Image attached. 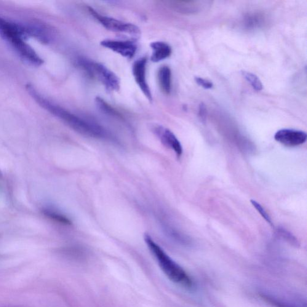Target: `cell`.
I'll use <instances>...</instances> for the list:
<instances>
[{
    "mask_svg": "<svg viewBox=\"0 0 307 307\" xmlns=\"http://www.w3.org/2000/svg\"><path fill=\"white\" fill-rule=\"evenodd\" d=\"M275 140L286 146L294 147L306 142L307 135L303 131L294 129H282L274 135Z\"/></svg>",
    "mask_w": 307,
    "mask_h": 307,
    "instance_id": "obj_7",
    "label": "cell"
},
{
    "mask_svg": "<svg viewBox=\"0 0 307 307\" xmlns=\"http://www.w3.org/2000/svg\"><path fill=\"white\" fill-rule=\"evenodd\" d=\"M88 9L93 17L95 18L106 30L115 33L129 34L133 36L138 37L141 35L140 28L134 24L101 15L91 7H88Z\"/></svg>",
    "mask_w": 307,
    "mask_h": 307,
    "instance_id": "obj_4",
    "label": "cell"
},
{
    "mask_svg": "<svg viewBox=\"0 0 307 307\" xmlns=\"http://www.w3.org/2000/svg\"><path fill=\"white\" fill-rule=\"evenodd\" d=\"M43 213L47 218L51 219V220L61 224L63 225H71V219L67 217L66 215L63 214L59 211L56 210L52 208H45L43 210Z\"/></svg>",
    "mask_w": 307,
    "mask_h": 307,
    "instance_id": "obj_12",
    "label": "cell"
},
{
    "mask_svg": "<svg viewBox=\"0 0 307 307\" xmlns=\"http://www.w3.org/2000/svg\"><path fill=\"white\" fill-rule=\"evenodd\" d=\"M242 75L247 80L248 83L252 85L253 89L257 92L263 90V84L259 77L256 74L246 71H241Z\"/></svg>",
    "mask_w": 307,
    "mask_h": 307,
    "instance_id": "obj_14",
    "label": "cell"
},
{
    "mask_svg": "<svg viewBox=\"0 0 307 307\" xmlns=\"http://www.w3.org/2000/svg\"><path fill=\"white\" fill-rule=\"evenodd\" d=\"M146 64H147V58L145 57L141 58L136 60L132 67V73L135 81L141 92L146 98L152 102L153 95H152L146 77Z\"/></svg>",
    "mask_w": 307,
    "mask_h": 307,
    "instance_id": "obj_6",
    "label": "cell"
},
{
    "mask_svg": "<svg viewBox=\"0 0 307 307\" xmlns=\"http://www.w3.org/2000/svg\"><path fill=\"white\" fill-rule=\"evenodd\" d=\"M195 81L197 84L205 89H211L213 87V84L212 82L208 81V80L201 78L200 77H195Z\"/></svg>",
    "mask_w": 307,
    "mask_h": 307,
    "instance_id": "obj_18",
    "label": "cell"
},
{
    "mask_svg": "<svg viewBox=\"0 0 307 307\" xmlns=\"http://www.w3.org/2000/svg\"><path fill=\"white\" fill-rule=\"evenodd\" d=\"M279 234L280 235V236L283 237L285 239H286V241L292 243L293 244H298L297 240H296L295 237L293 236V235L289 233V232L284 230V229H280Z\"/></svg>",
    "mask_w": 307,
    "mask_h": 307,
    "instance_id": "obj_17",
    "label": "cell"
},
{
    "mask_svg": "<svg viewBox=\"0 0 307 307\" xmlns=\"http://www.w3.org/2000/svg\"><path fill=\"white\" fill-rule=\"evenodd\" d=\"M157 79L162 92L169 94L172 89V72L169 67L164 66L159 69Z\"/></svg>",
    "mask_w": 307,
    "mask_h": 307,
    "instance_id": "obj_11",
    "label": "cell"
},
{
    "mask_svg": "<svg viewBox=\"0 0 307 307\" xmlns=\"http://www.w3.org/2000/svg\"><path fill=\"white\" fill-rule=\"evenodd\" d=\"M2 177V173L1 172V169H0V178H1Z\"/></svg>",
    "mask_w": 307,
    "mask_h": 307,
    "instance_id": "obj_20",
    "label": "cell"
},
{
    "mask_svg": "<svg viewBox=\"0 0 307 307\" xmlns=\"http://www.w3.org/2000/svg\"><path fill=\"white\" fill-rule=\"evenodd\" d=\"M21 59L28 65L39 67L44 64V60L39 57L33 48L26 44L25 40L17 39L8 42Z\"/></svg>",
    "mask_w": 307,
    "mask_h": 307,
    "instance_id": "obj_5",
    "label": "cell"
},
{
    "mask_svg": "<svg viewBox=\"0 0 307 307\" xmlns=\"http://www.w3.org/2000/svg\"><path fill=\"white\" fill-rule=\"evenodd\" d=\"M101 46L113 50L122 57L131 59L134 57L137 50V46L134 42L105 40L100 42Z\"/></svg>",
    "mask_w": 307,
    "mask_h": 307,
    "instance_id": "obj_9",
    "label": "cell"
},
{
    "mask_svg": "<svg viewBox=\"0 0 307 307\" xmlns=\"http://www.w3.org/2000/svg\"><path fill=\"white\" fill-rule=\"evenodd\" d=\"M144 239L157 263L169 280L176 284L187 288L193 287V282L182 267L169 257L165 251L155 242L148 234H145Z\"/></svg>",
    "mask_w": 307,
    "mask_h": 307,
    "instance_id": "obj_2",
    "label": "cell"
},
{
    "mask_svg": "<svg viewBox=\"0 0 307 307\" xmlns=\"http://www.w3.org/2000/svg\"><path fill=\"white\" fill-rule=\"evenodd\" d=\"M95 103L98 109L103 114L108 115L109 116L117 117V118H122V117L118 112L111 105H109L102 98L100 97H96Z\"/></svg>",
    "mask_w": 307,
    "mask_h": 307,
    "instance_id": "obj_13",
    "label": "cell"
},
{
    "mask_svg": "<svg viewBox=\"0 0 307 307\" xmlns=\"http://www.w3.org/2000/svg\"><path fill=\"white\" fill-rule=\"evenodd\" d=\"M253 207L256 208V210L258 211V213H260L261 217H262L266 221L267 223H268L271 226H273V223L271 220L270 216L268 214V213L266 212V210L264 209L263 207L261 205L255 201V200H252L250 201Z\"/></svg>",
    "mask_w": 307,
    "mask_h": 307,
    "instance_id": "obj_16",
    "label": "cell"
},
{
    "mask_svg": "<svg viewBox=\"0 0 307 307\" xmlns=\"http://www.w3.org/2000/svg\"><path fill=\"white\" fill-rule=\"evenodd\" d=\"M26 89L28 94L42 108L61 119L80 134L102 140H114L111 133L97 122L83 118L57 104L52 103L30 84L26 85Z\"/></svg>",
    "mask_w": 307,
    "mask_h": 307,
    "instance_id": "obj_1",
    "label": "cell"
},
{
    "mask_svg": "<svg viewBox=\"0 0 307 307\" xmlns=\"http://www.w3.org/2000/svg\"><path fill=\"white\" fill-rule=\"evenodd\" d=\"M77 66L88 75L98 80L109 92H118L120 89V80L114 71L103 64L95 62L88 58L79 57L76 60Z\"/></svg>",
    "mask_w": 307,
    "mask_h": 307,
    "instance_id": "obj_3",
    "label": "cell"
},
{
    "mask_svg": "<svg viewBox=\"0 0 307 307\" xmlns=\"http://www.w3.org/2000/svg\"><path fill=\"white\" fill-rule=\"evenodd\" d=\"M262 298L265 300L268 301L271 305L276 307H297L293 306L292 304L288 303L287 302L283 301L282 300H278L277 298L268 295H263Z\"/></svg>",
    "mask_w": 307,
    "mask_h": 307,
    "instance_id": "obj_15",
    "label": "cell"
},
{
    "mask_svg": "<svg viewBox=\"0 0 307 307\" xmlns=\"http://www.w3.org/2000/svg\"><path fill=\"white\" fill-rule=\"evenodd\" d=\"M150 47L153 50L151 56L152 62L159 63L167 59L172 54V48L166 43L160 41L152 42Z\"/></svg>",
    "mask_w": 307,
    "mask_h": 307,
    "instance_id": "obj_10",
    "label": "cell"
},
{
    "mask_svg": "<svg viewBox=\"0 0 307 307\" xmlns=\"http://www.w3.org/2000/svg\"><path fill=\"white\" fill-rule=\"evenodd\" d=\"M152 130L165 146L174 151L177 157L181 156L183 151L182 145L171 130L159 125H154Z\"/></svg>",
    "mask_w": 307,
    "mask_h": 307,
    "instance_id": "obj_8",
    "label": "cell"
},
{
    "mask_svg": "<svg viewBox=\"0 0 307 307\" xmlns=\"http://www.w3.org/2000/svg\"><path fill=\"white\" fill-rule=\"evenodd\" d=\"M199 116L202 121H205L207 118V108L204 103H202L199 105Z\"/></svg>",
    "mask_w": 307,
    "mask_h": 307,
    "instance_id": "obj_19",
    "label": "cell"
}]
</instances>
